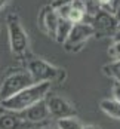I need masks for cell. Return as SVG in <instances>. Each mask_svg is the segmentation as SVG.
<instances>
[{"instance_id": "cell-13", "label": "cell", "mask_w": 120, "mask_h": 129, "mask_svg": "<svg viewBox=\"0 0 120 129\" xmlns=\"http://www.w3.org/2000/svg\"><path fill=\"white\" fill-rule=\"evenodd\" d=\"M102 73L105 76H108V77H111L113 80L120 82V59L111 61V62L105 64L102 67Z\"/></svg>"}, {"instance_id": "cell-10", "label": "cell", "mask_w": 120, "mask_h": 129, "mask_svg": "<svg viewBox=\"0 0 120 129\" xmlns=\"http://www.w3.org/2000/svg\"><path fill=\"white\" fill-rule=\"evenodd\" d=\"M34 123L24 120L18 113L8 111L0 116V129H33Z\"/></svg>"}, {"instance_id": "cell-6", "label": "cell", "mask_w": 120, "mask_h": 129, "mask_svg": "<svg viewBox=\"0 0 120 129\" xmlns=\"http://www.w3.org/2000/svg\"><path fill=\"white\" fill-rule=\"evenodd\" d=\"M8 30H9V43L11 51L15 55H22L28 48V37L25 30L22 28L18 16L11 15L8 18Z\"/></svg>"}, {"instance_id": "cell-22", "label": "cell", "mask_w": 120, "mask_h": 129, "mask_svg": "<svg viewBox=\"0 0 120 129\" xmlns=\"http://www.w3.org/2000/svg\"><path fill=\"white\" fill-rule=\"evenodd\" d=\"M46 129H58V128H46Z\"/></svg>"}, {"instance_id": "cell-2", "label": "cell", "mask_w": 120, "mask_h": 129, "mask_svg": "<svg viewBox=\"0 0 120 129\" xmlns=\"http://www.w3.org/2000/svg\"><path fill=\"white\" fill-rule=\"evenodd\" d=\"M27 71L30 73V76L33 79L34 83L40 82H62L65 77L64 70L56 68L55 65L49 64L40 58H33L27 62Z\"/></svg>"}, {"instance_id": "cell-12", "label": "cell", "mask_w": 120, "mask_h": 129, "mask_svg": "<svg viewBox=\"0 0 120 129\" xmlns=\"http://www.w3.org/2000/svg\"><path fill=\"white\" fill-rule=\"evenodd\" d=\"M71 27H73V22H70L65 18H59L58 25H56V31H55V40L62 45L68 37L70 31H71Z\"/></svg>"}, {"instance_id": "cell-8", "label": "cell", "mask_w": 120, "mask_h": 129, "mask_svg": "<svg viewBox=\"0 0 120 129\" xmlns=\"http://www.w3.org/2000/svg\"><path fill=\"white\" fill-rule=\"evenodd\" d=\"M19 116L22 117L24 120L30 122V123H40V122H46L51 114H49V110H48V105L45 100H40L36 104H33L31 107L25 108L24 111H19L18 113Z\"/></svg>"}, {"instance_id": "cell-19", "label": "cell", "mask_w": 120, "mask_h": 129, "mask_svg": "<svg viewBox=\"0 0 120 129\" xmlns=\"http://www.w3.org/2000/svg\"><path fill=\"white\" fill-rule=\"evenodd\" d=\"M113 15L116 16V19L120 22V6H117L116 9H113Z\"/></svg>"}, {"instance_id": "cell-16", "label": "cell", "mask_w": 120, "mask_h": 129, "mask_svg": "<svg viewBox=\"0 0 120 129\" xmlns=\"http://www.w3.org/2000/svg\"><path fill=\"white\" fill-rule=\"evenodd\" d=\"M111 92H113V100L120 103V82L114 80L113 83V88H111Z\"/></svg>"}, {"instance_id": "cell-23", "label": "cell", "mask_w": 120, "mask_h": 129, "mask_svg": "<svg viewBox=\"0 0 120 129\" xmlns=\"http://www.w3.org/2000/svg\"><path fill=\"white\" fill-rule=\"evenodd\" d=\"M119 27H120V22H119Z\"/></svg>"}, {"instance_id": "cell-21", "label": "cell", "mask_w": 120, "mask_h": 129, "mask_svg": "<svg viewBox=\"0 0 120 129\" xmlns=\"http://www.w3.org/2000/svg\"><path fill=\"white\" fill-rule=\"evenodd\" d=\"M83 129H98V128L93 126V125H88V126H83Z\"/></svg>"}, {"instance_id": "cell-15", "label": "cell", "mask_w": 120, "mask_h": 129, "mask_svg": "<svg viewBox=\"0 0 120 129\" xmlns=\"http://www.w3.org/2000/svg\"><path fill=\"white\" fill-rule=\"evenodd\" d=\"M108 56L111 61L120 59V42H113L108 48Z\"/></svg>"}, {"instance_id": "cell-18", "label": "cell", "mask_w": 120, "mask_h": 129, "mask_svg": "<svg viewBox=\"0 0 120 129\" xmlns=\"http://www.w3.org/2000/svg\"><path fill=\"white\" fill-rule=\"evenodd\" d=\"M113 42H120V27L114 31V34H113Z\"/></svg>"}, {"instance_id": "cell-4", "label": "cell", "mask_w": 120, "mask_h": 129, "mask_svg": "<svg viewBox=\"0 0 120 129\" xmlns=\"http://www.w3.org/2000/svg\"><path fill=\"white\" fill-rule=\"evenodd\" d=\"M88 22L93 28V36H96V37L113 36L114 31L119 28V21L116 19L113 12L108 9H102V8L95 11L91 21H88Z\"/></svg>"}, {"instance_id": "cell-5", "label": "cell", "mask_w": 120, "mask_h": 129, "mask_svg": "<svg viewBox=\"0 0 120 129\" xmlns=\"http://www.w3.org/2000/svg\"><path fill=\"white\" fill-rule=\"evenodd\" d=\"M92 36H93V28L91 27V24L88 21L77 22V24H73L71 31H70L68 37L65 39V42L62 45H64L65 51L76 52L82 49V46H85V43Z\"/></svg>"}, {"instance_id": "cell-9", "label": "cell", "mask_w": 120, "mask_h": 129, "mask_svg": "<svg viewBox=\"0 0 120 129\" xmlns=\"http://www.w3.org/2000/svg\"><path fill=\"white\" fill-rule=\"evenodd\" d=\"M58 21H59V16H58L56 11L53 9L52 6H46V8L42 9L40 18H39L40 27H42L52 39H55V31H56Z\"/></svg>"}, {"instance_id": "cell-20", "label": "cell", "mask_w": 120, "mask_h": 129, "mask_svg": "<svg viewBox=\"0 0 120 129\" xmlns=\"http://www.w3.org/2000/svg\"><path fill=\"white\" fill-rule=\"evenodd\" d=\"M8 2H9V0H0V11L6 6V3H8Z\"/></svg>"}, {"instance_id": "cell-7", "label": "cell", "mask_w": 120, "mask_h": 129, "mask_svg": "<svg viewBox=\"0 0 120 129\" xmlns=\"http://www.w3.org/2000/svg\"><path fill=\"white\" fill-rule=\"evenodd\" d=\"M45 101H46V105H48L51 117L64 119V117H76V114H77V111L73 107V104L70 101H67L65 98H62V96L49 95L48 98H45Z\"/></svg>"}, {"instance_id": "cell-11", "label": "cell", "mask_w": 120, "mask_h": 129, "mask_svg": "<svg viewBox=\"0 0 120 129\" xmlns=\"http://www.w3.org/2000/svg\"><path fill=\"white\" fill-rule=\"evenodd\" d=\"M99 107L107 116H110L111 119H116V120H120V103L114 101L113 98L111 100H102L99 103Z\"/></svg>"}, {"instance_id": "cell-1", "label": "cell", "mask_w": 120, "mask_h": 129, "mask_svg": "<svg viewBox=\"0 0 120 129\" xmlns=\"http://www.w3.org/2000/svg\"><path fill=\"white\" fill-rule=\"evenodd\" d=\"M51 85L49 82H40V83H33L31 86H28L25 89L19 90L18 93L12 95L8 100L0 101L2 107L8 111L12 113H19L24 111L25 108L31 107L33 104H36L40 100H45L46 95L51 90Z\"/></svg>"}, {"instance_id": "cell-17", "label": "cell", "mask_w": 120, "mask_h": 129, "mask_svg": "<svg viewBox=\"0 0 120 129\" xmlns=\"http://www.w3.org/2000/svg\"><path fill=\"white\" fill-rule=\"evenodd\" d=\"M95 2H96V5H98L99 8H102V9H108V11H110L111 0H95Z\"/></svg>"}, {"instance_id": "cell-14", "label": "cell", "mask_w": 120, "mask_h": 129, "mask_svg": "<svg viewBox=\"0 0 120 129\" xmlns=\"http://www.w3.org/2000/svg\"><path fill=\"white\" fill-rule=\"evenodd\" d=\"M56 128L58 129H83V125L76 117H64V119H58Z\"/></svg>"}, {"instance_id": "cell-3", "label": "cell", "mask_w": 120, "mask_h": 129, "mask_svg": "<svg viewBox=\"0 0 120 129\" xmlns=\"http://www.w3.org/2000/svg\"><path fill=\"white\" fill-rule=\"evenodd\" d=\"M34 82L27 70H18L12 74L6 76L0 85V101L11 98L12 95L18 93L19 90L31 86Z\"/></svg>"}]
</instances>
